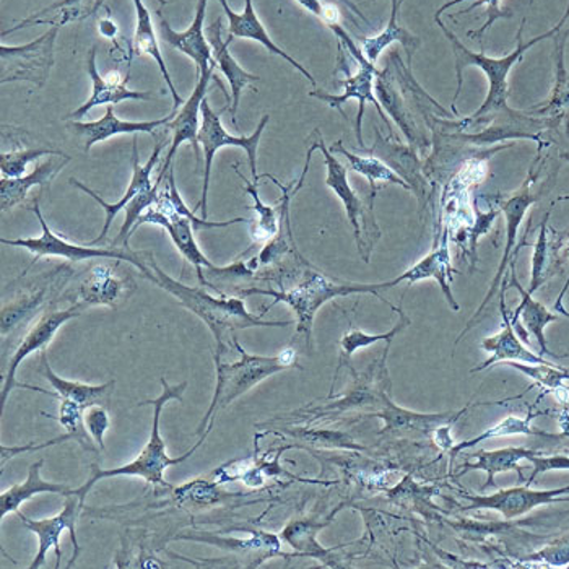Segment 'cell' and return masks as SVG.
<instances>
[{
    "mask_svg": "<svg viewBox=\"0 0 569 569\" xmlns=\"http://www.w3.org/2000/svg\"><path fill=\"white\" fill-rule=\"evenodd\" d=\"M569 19V3L567 12H565L563 19L555 24L551 30L547 33L539 34V37L532 38V40L522 41V30H525L526 19L522 20L521 28L518 31V46L515 51L509 52L503 58H488L483 52H473L469 48H466L458 37L441 22V19L435 20L438 27L441 28L442 33L446 34L449 41H451L452 51L456 56V76H458V90L455 94V103L458 101L460 91L463 86V70L467 67L476 66L482 69L485 76L488 79V93L485 98V103L469 118L460 119V121H442L439 118H431L430 126H442V128H452L456 131H469V129L487 128L488 124L493 122H503V124H521L532 119V114L529 111H516L512 110L508 104V77L511 73L512 67L522 61L527 51L533 46L542 43V41L555 38V34L560 33L563 30L565 23Z\"/></svg>",
    "mask_w": 569,
    "mask_h": 569,
    "instance_id": "1",
    "label": "cell"
},
{
    "mask_svg": "<svg viewBox=\"0 0 569 569\" xmlns=\"http://www.w3.org/2000/svg\"><path fill=\"white\" fill-rule=\"evenodd\" d=\"M143 261L147 263L146 272L142 273L146 279L173 295L181 307L188 308L189 311L194 312L198 318L206 322L207 328L210 329L217 343H219L217 353H227L228 340L233 342L234 339H230V337L237 330L288 328V326L293 325V321H263L261 316H254L248 311L241 297H224V295L212 297L202 288L188 287V284L178 282L173 277L163 272L150 256L143 258Z\"/></svg>",
    "mask_w": 569,
    "mask_h": 569,
    "instance_id": "2",
    "label": "cell"
},
{
    "mask_svg": "<svg viewBox=\"0 0 569 569\" xmlns=\"http://www.w3.org/2000/svg\"><path fill=\"white\" fill-rule=\"evenodd\" d=\"M160 382L161 386H163V392H161L160 397L139 402V407H153L152 433H150L149 441L143 446L140 455L137 456L132 462L126 463V466L108 470L100 469L98 466L91 467L90 479H88L82 487L72 490V495L79 498L80 505H86L88 493H90L94 485L100 482V480L110 479V477H140V479L146 480L147 483L171 488L170 485L164 482V472H167V469L179 466V463L194 456V452L202 446V442H206L207 437H209L212 430H207L206 433L202 435V438L196 442V446H192L188 452L179 456V458H171V456L168 455L167 442H164L160 433L161 413H163L164 406H167L170 400H182L186 389H188V381H182L181 385L170 386L167 379L161 378Z\"/></svg>",
    "mask_w": 569,
    "mask_h": 569,
    "instance_id": "3",
    "label": "cell"
},
{
    "mask_svg": "<svg viewBox=\"0 0 569 569\" xmlns=\"http://www.w3.org/2000/svg\"><path fill=\"white\" fill-rule=\"evenodd\" d=\"M233 346L241 355L237 363H223L220 353H216L213 357L217 371L216 392H213L209 410L196 430V437H202L207 430L213 428L220 410L227 409L230 403L251 391L263 379L270 378L277 372L291 370V368L301 370L300 365L297 363V351L293 349H284L277 357H259V355H249L242 349L238 339L233 340Z\"/></svg>",
    "mask_w": 569,
    "mask_h": 569,
    "instance_id": "4",
    "label": "cell"
},
{
    "mask_svg": "<svg viewBox=\"0 0 569 569\" xmlns=\"http://www.w3.org/2000/svg\"><path fill=\"white\" fill-rule=\"evenodd\" d=\"M396 287L395 282L385 283H339L322 276V273L311 272L307 273L303 280L297 287L290 290H261V288H248L241 290V297H249V295H266L272 297L273 303L263 309L269 311L270 308L276 307L277 303L288 305L293 309L297 315V336L303 333L307 337V343H311L312 322H315L316 315L319 309L325 307L328 301L333 298L349 297V295L370 293L376 297H381L379 291L386 288Z\"/></svg>",
    "mask_w": 569,
    "mask_h": 569,
    "instance_id": "5",
    "label": "cell"
},
{
    "mask_svg": "<svg viewBox=\"0 0 569 569\" xmlns=\"http://www.w3.org/2000/svg\"><path fill=\"white\" fill-rule=\"evenodd\" d=\"M31 210H33L34 216L40 221L41 231H43L41 237L20 238V240H6V238H2L0 240L3 246L22 248L31 252L34 258L31 266L43 258H62L70 262L91 261V259H114V261L132 263L140 272H146L147 263L143 261V258H140L142 254H139V252H133L129 248H97V246L90 244H73V242L59 237L49 228L48 221L44 220L43 213H41L38 199L34 200Z\"/></svg>",
    "mask_w": 569,
    "mask_h": 569,
    "instance_id": "6",
    "label": "cell"
},
{
    "mask_svg": "<svg viewBox=\"0 0 569 569\" xmlns=\"http://www.w3.org/2000/svg\"><path fill=\"white\" fill-rule=\"evenodd\" d=\"M270 116H262L258 129L249 137L231 136L221 124V111L217 112L210 108L209 100L202 103V124H200L199 143L203 153V184L202 199H200L198 209L202 210V219L207 220L209 210H207V199H209L210 176H212L213 158L223 147H238L248 154L249 168H251L252 182H258L262 176L258 174V147L261 142L266 126L269 124ZM196 209V210H198Z\"/></svg>",
    "mask_w": 569,
    "mask_h": 569,
    "instance_id": "7",
    "label": "cell"
},
{
    "mask_svg": "<svg viewBox=\"0 0 569 569\" xmlns=\"http://www.w3.org/2000/svg\"><path fill=\"white\" fill-rule=\"evenodd\" d=\"M59 27L49 28L37 40L23 46H0V83L31 82L43 88L54 66Z\"/></svg>",
    "mask_w": 569,
    "mask_h": 569,
    "instance_id": "8",
    "label": "cell"
},
{
    "mask_svg": "<svg viewBox=\"0 0 569 569\" xmlns=\"http://www.w3.org/2000/svg\"><path fill=\"white\" fill-rule=\"evenodd\" d=\"M140 224H158V227L164 228L167 233L170 234L176 249L181 252L182 258L194 266L200 284L213 288L212 283L207 282L206 276H203V269L210 272V270H216L217 266L210 262L209 259L206 258V254L200 251L199 244L196 242V228L192 221L189 220L188 217L176 212L173 202H171L168 184L164 186L163 189L160 188L157 202L140 217L136 228H133V233H136Z\"/></svg>",
    "mask_w": 569,
    "mask_h": 569,
    "instance_id": "9",
    "label": "cell"
},
{
    "mask_svg": "<svg viewBox=\"0 0 569 569\" xmlns=\"http://www.w3.org/2000/svg\"><path fill=\"white\" fill-rule=\"evenodd\" d=\"M82 303L72 305L67 309H52V311H46L43 318L37 322L27 336L23 337L20 346L13 351L12 358H10L9 365H7V372L2 379V409H6L7 399L12 395L13 389H28V391L41 392V395L58 397L54 391H44V389L37 388V386L22 385L17 382V371H19L20 365L27 360L30 355L34 351H43L48 349L49 343L54 339L56 333L59 329L66 325V322L72 321V319L79 318L82 315Z\"/></svg>",
    "mask_w": 569,
    "mask_h": 569,
    "instance_id": "10",
    "label": "cell"
},
{
    "mask_svg": "<svg viewBox=\"0 0 569 569\" xmlns=\"http://www.w3.org/2000/svg\"><path fill=\"white\" fill-rule=\"evenodd\" d=\"M536 164L537 158L536 161H533L532 167H530L525 184H522L515 194L509 196V198L498 200V206H500V210L506 217V248L503 259H501L497 276H495L493 283H491L483 303L480 305L479 311L476 312L472 321L467 322V328L462 333H460V339L469 332V329L473 328L477 319L482 315L483 309L487 308V305L490 303L491 300H493L495 293H497L501 280H503L506 269H508V266H511L512 254H518V249L515 248L516 240H518L519 227H521L522 220H525L527 210H529L530 207L540 199V196L532 191V184L537 181V178H539L540 170H542V167H539V170L536 171Z\"/></svg>",
    "mask_w": 569,
    "mask_h": 569,
    "instance_id": "11",
    "label": "cell"
},
{
    "mask_svg": "<svg viewBox=\"0 0 569 569\" xmlns=\"http://www.w3.org/2000/svg\"><path fill=\"white\" fill-rule=\"evenodd\" d=\"M67 501L62 511L59 515L52 516L48 519H28L23 516V512L19 511L20 519H22L23 526L27 527L31 532L37 533L38 547L37 557H34L33 563L30 565V569H40L44 567L46 558H48V551L54 548L56 551V568H61L62 550H61V537L62 532H69L70 539L73 543V555L70 558L67 568H72L79 558L82 548L79 546L77 540V518H79L80 509L83 508L80 505L79 498L76 495H69L66 497Z\"/></svg>",
    "mask_w": 569,
    "mask_h": 569,
    "instance_id": "12",
    "label": "cell"
},
{
    "mask_svg": "<svg viewBox=\"0 0 569 569\" xmlns=\"http://www.w3.org/2000/svg\"><path fill=\"white\" fill-rule=\"evenodd\" d=\"M379 69L372 62L367 61L363 64H358L357 73H347V79L339 80L340 86L343 87V94L340 97H336V94L326 93V91L315 90L309 93V97L318 98V100L326 101L330 107L336 108L339 112H342L343 104L350 100L358 101V114H357V124H355V133H357L358 146L365 150L363 142V133H361V128H363V116H365V107L368 103H371L372 107L376 108L379 112V118L385 121V124L388 126L389 132H391L392 139L397 140L395 133H392L391 121H389L388 116H386L385 110H382L381 103H379L378 97L375 93V80L376 76H378ZM343 114V112H342Z\"/></svg>",
    "mask_w": 569,
    "mask_h": 569,
    "instance_id": "13",
    "label": "cell"
},
{
    "mask_svg": "<svg viewBox=\"0 0 569 569\" xmlns=\"http://www.w3.org/2000/svg\"><path fill=\"white\" fill-rule=\"evenodd\" d=\"M213 70L216 69H209L206 72L199 73L198 86H196L191 97L184 101L181 110L174 111L173 121L167 126V129L173 132V139H171L170 150H168L167 158H164L163 168H161L160 174H158V184H163L164 178L173 168L176 153H178V149L182 143H191L192 149H194L196 160L200 163V152L202 150H200L199 143V116L202 112V103L207 98V91H209L210 80L213 79Z\"/></svg>",
    "mask_w": 569,
    "mask_h": 569,
    "instance_id": "14",
    "label": "cell"
},
{
    "mask_svg": "<svg viewBox=\"0 0 569 569\" xmlns=\"http://www.w3.org/2000/svg\"><path fill=\"white\" fill-rule=\"evenodd\" d=\"M119 262L97 263L91 267L86 279L79 287L80 301L83 307L118 308L131 298L136 291V282L129 273L122 272Z\"/></svg>",
    "mask_w": 569,
    "mask_h": 569,
    "instance_id": "15",
    "label": "cell"
},
{
    "mask_svg": "<svg viewBox=\"0 0 569 569\" xmlns=\"http://www.w3.org/2000/svg\"><path fill=\"white\" fill-rule=\"evenodd\" d=\"M315 142L311 143L316 150H321L322 157H325L326 167H328V176H326V184L332 189L333 194L342 200L343 207H346L347 217L351 227H353L355 241H357L358 251L363 256L365 261H370L365 251L363 240V227L367 230V207L358 198L357 192L351 189L349 182V168L337 160L336 154L330 152V149H326L325 139L319 136V131H315Z\"/></svg>",
    "mask_w": 569,
    "mask_h": 569,
    "instance_id": "16",
    "label": "cell"
},
{
    "mask_svg": "<svg viewBox=\"0 0 569 569\" xmlns=\"http://www.w3.org/2000/svg\"><path fill=\"white\" fill-rule=\"evenodd\" d=\"M207 6L209 0H198L196 7L194 22L184 31H176L168 23L167 17L158 10L157 16L160 19V38L164 44L188 56L198 67V76L209 69H217L216 58H213L212 46L207 40L203 23H206Z\"/></svg>",
    "mask_w": 569,
    "mask_h": 569,
    "instance_id": "17",
    "label": "cell"
},
{
    "mask_svg": "<svg viewBox=\"0 0 569 569\" xmlns=\"http://www.w3.org/2000/svg\"><path fill=\"white\" fill-rule=\"evenodd\" d=\"M87 61L88 76H90L91 83H93V93H91L90 100H87L76 111L69 112L66 119L82 121L88 112L93 110L94 107H101V104H107V107L108 104H114L116 107L122 101H153L157 97L153 91H136L128 88L129 76L121 77L119 72H111L108 77H101L97 67V46H93L88 52Z\"/></svg>",
    "mask_w": 569,
    "mask_h": 569,
    "instance_id": "18",
    "label": "cell"
},
{
    "mask_svg": "<svg viewBox=\"0 0 569 569\" xmlns=\"http://www.w3.org/2000/svg\"><path fill=\"white\" fill-rule=\"evenodd\" d=\"M163 149L164 142H158L157 147H154L152 157L149 158V161H147L146 164H140L139 147H137V139L136 137H133V173L131 184H129L126 194L122 196V198L114 203L104 202V200L101 199L100 196H98L97 192L93 191V189L88 188V186L83 184V182L77 181V179H70V184L76 186V188H79L80 191L86 192V194L90 196V198L97 200V202L100 203L101 207H103L104 212H107V221H104V227L103 230H101L100 237L94 238V240L88 242V244L98 246L101 241H104V238H107L108 233H110L112 221H114L116 217L119 216V212H122V210H124L126 207H128V203L131 202V200L136 198V196L142 194V192L149 191V189L154 188V182L152 181V171L153 168L157 167L158 160H160L161 152H163Z\"/></svg>",
    "mask_w": 569,
    "mask_h": 569,
    "instance_id": "19",
    "label": "cell"
},
{
    "mask_svg": "<svg viewBox=\"0 0 569 569\" xmlns=\"http://www.w3.org/2000/svg\"><path fill=\"white\" fill-rule=\"evenodd\" d=\"M568 34H555V86L543 103L527 110L548 122V132H561L569 140V72L565 66V46Z\"/></svg>",
    "mask_w": 569,
    "mask_h": 569,
    "instance_id": "20",
    "label": "cell"
},
{
    "mask_svg": "<svg viewBox=\"0 0 569 569\" xmlns=\"http://www.w3.org/2000/svg\"><path fill=\"white\" fill-rule=\"evenodd\" d=\"M174 114L176 112L173 111L167 118L157 119V121H121L114 114V104H108L107 112L98 121H72L67 126V129L77 139L82 140L83 150L88 153L91 147L104 142V140L111 139V137L119 136V133H153L157 129L167 128L173 121Z\"/></svg>",
    "mask_w": 569,
    "mask_h": 569,
    "instance_id": "21",
    "label": "cell"
},
{
    "mask_svg": "<svg viewBox=\"0 0 569 569\" xmlns=\"http://www.w3.org/2000/svg\"><path fill=\"white\" fill-rule=\"evenodd\" d=\"M416 150V147L403 146V143L397 142V140L391 142V140L385 139L379 129H376L375 146L370 150H363V152L381 158L395 173L399 174L412 188L417 198L423 202L430 184H428L427 178H425L423 164L418 160Z\"/></svg>",
    "mask_w": 569,
    "mask_h": 569,
    "instance_id": "22",
    "label": "cell"
},
{
    "mask_svg": "<svg viewBox=\"0 0 569 569\" xmlns=\"http://www.w3.org/2000/svg\"><path fill=\"white\" fill-rule=\"evenodd\" d=\"M176 540H192V542L209 543L221 550L231 551L238 555L242 560L251 561V567H259L263 561L269 558L283 555L282 543H280V536H273L269 532H252L251 539H231V537H221L212 532H189L181 533L176 537Z\"/></svg>",
    "mask_w": 569,
    "mask_h": 569,
    "instance_id": "23",
    "label": "cell"
},
{
    "mask_svg": "<svg viewBox=\"0 0 569 569\" xmlns=\"http://www.w3.org/2000/svg\"><path fill=\"white\" fill-rule=\"evenodd\" d=\"M375 93L379 103H381L382 110L391 116L392 121L396 122V126H399L410 146L416 147V149L417 147L423 149V147L430 146V142L418 132L412 114L407 110L406 91L400 87L391 62L386 69L379 70L378 76H376Z\"/></svg>",
    "mask_w": 569,
    "mask_h": 569,
    "instance_id": "24",
    "label": "cell"
},
{
    "mask_svg": "<svg viewBox=\"0 0 569 569\" xmlns=\"http://www.w3.org/2000/svg\"><path fill=\"white\" fill-rule=\"evenodd\" d=\"M220 3L224 16H227L228 23H230V27H228V43H231L234 38L258 41L267 51L279 56V58H282L288 64L295 67L298 72L303 73L305 79H308L309 82L312 83V87H316V79L309 73V70L305 69L297 59L291 58L288 52H284L282 48L273 43L272 38L267 33L266 27H263L261 20H259L258 13H256L252 0H244V10H242L241 13L233 12L231 7L228 6V0H220Z\"/></svg>",
    "mask_w": 569,
    "mask_h": 569,
    "instance_id": "25",
    "label": "cell"
},
{
    "mask_svg": "<svg viewBox=\"0 0 569 569\" xmlns=\"http://www.w3.org/2000/svg\"><path fill=\"white\" fill-rule=\"evenodd\" d=\"M569 493V487L551 491L529 490V485L522 488L498 491L491 497H469V509H493L500 511L506 519H515L526 515L536 506L568 501L569 498H558V495Z\"/></svg>",
    "mask_w": 569,
    "mask_h": 569,
    "instance_id": "26",
    "label": "cell"
},
{
    "mask_svg": "<svg viewBox=\"0 0 569 569\" xmlns=\"http://www.w3.org/2000/svg\"><path fill=\"white\" fill-rule=\"evenodd\" d=\"M70 157H61V154H51L43 163L38 164L33 171L28 176H20V178H0V207L2 212L16 209L17 206L24 202L28 192L34 186L40 188H49L51 182L54 181L56 176L64 170L69 163Z\"/></svg>",
    "mask_w": 569,
    "mask_h": 569,
    "instance_id": "27",
    "label": "cell"
},
{
    "mask_svg": "<svg viewBox=\"0 0 569 569\" xmlns=\"http://www.w3.org/2000/svg\"><path fill=\"white\" fill-rule=\"evenodd\" d=\"M223 20H216L209 28H207V40L212 46L213 58H216L217 67L220 72L227 77L228 83H230L231 90V121L233 124L238 122V108H240L241 94L244 88L251 87V83L259 82L258 76L246 72L237 59L231 56L230 49H228V41H223Z\"/></svg>",
    "mask_w": 569,
    "mask_h": 569,
    "instance_id": "28",
    "label": "cell"
},
{
    "mask_svg": "<svg viewBox=\"0 0 569 569\" xmlns=\"http://www.w3.org/2000/svg\"><path fill=\"white\" fill-rule=\"evenodd\" d=\"M452 273H455V269L451 267V256H449L448 230H445L441 244L435 248L433 252H430L427 258L416 263L412 269L407 270L402 276L392 280V282L395 284L402 282L417 283L420 280L435 279L439 287H441L442 293H445L446 300L451 305V308L459 311V305L456 303L451 291Z\"/></svg>",
    "mask_w": 569,
    "mask_h": 569,
    "instance_id": "29",
    "label": "cell"
},
{
    "mask_svg": "<svg viewBox=\"0 0 569 569\" xmlns=\"http://www.w3.org/2000/svg\"><path fill=\"white\" fill-rule=\"evenodd\" d=\"M158 2L167 6V0H158ZM136 7V33H133V52L136 54H147L157 62L160 67L161 76L164 82L170 88L171 97H173V111H178L179 107L184 104L181 94L176 90L173 80H171L170 72H168L167 62H164L163 54H161L160 44H158L157 34H154L152 13L147 9L143 0H133Z\"/></svg>",
    "mask_w": 569,
    "mask_h": 569,
    "instance_id": "30",
    "label": "cell"
},
{
    "mask_svg": "<svg viewBox=\"0 0 569 569\" xmlns=\"http://www.w3.org/2000/svg\"><path fill=\"white\" fill-rule=\"evenodd\" d=\"M500 305L505 319L503 330L498 336L485 340L480 346V349L491 353V357L485 361L482 367L476 368L473 371L485 370V368L491 367L493 363H500L503 360L525 361L529 365H548V361L543 360L542 357H537L532 351L527 350L516 336L515 326H512L508 311H506L505 290H501Z\"/></svg>",
    "mask_w": 569,
    "mask_h": 569,
    "instance_id": "31",
    "label": "cell"
},
{
    "mask_svg": "<svg viewBox=\"0 0 569 569\" xmlns=\"http://www.w3.org/2000/svg\"><path fill=\"white\" fill-rule=\"evenodd\" d=\"M43 463V459L31 463L24 482L13 485V487L7 488V490L0 493V519L6 518L10 512H19L23 503H27L28 500L37 497V495L54 493L64 495V497L72 495V488L67 487V485L46 482L43 477H41Z\"/></svg>",
    "mask_w": 569,
    "mask_h": 569,
    "instance_id": "32",
    "label": "cell"
},
{
    "mask_svg": "<svg viewBox=\"0 0 569 569\" xmlns=\"http://www.w3.org/2000/svg\"><path fill=\"white\" fill-rule=\"evenodd\" d=\"M400 3H402V0H391V17H389L388 27L381 33L361 40V49H363L365 56H367L368 61L372 62V64L378 62L379 56L389 46L400 43L406 49L407 66H409V69H412L413 54H416L418 46H420V40L399 23Z\"/></svg>",
    "mask_w": 569,
    "mask_h": 569,
    "instance_id": "33",
    "label": "cell"
},
{
    "mask_svg": "<svg viewBox=\"0 0 569 569\" xmlns=\"http://www.w3.org/2000/svg\"><path fill=\"white\" fill-rule=\"evenodd\" d=\"M330 152L340 153L347 158L349 161V170L355 171V173L363 176L367 178V181L370 182L371 194H370V207L375 209V199H376V186L379 182H388V184H397L402 186L407 191H412L409 184L400 178L399 174L395 173L381 158L375 157V154H358L353 152H349V150L343 147L342 140L333 143L330 147Z\"/></svg>",
    "mask_w": 569,
    "mask_h": 569,
    "instance_id": "34",
    "label": "cell"
},
{
    "mask_svg": "<svg viewBox=\"0 0 569 569\" xmlns=\"http://www.w3.org/2000/svg\"><path fill=\"white\" fill-rule=\"evenodd\" d=\"M41 372H43L44 378L48 379L49 385L52 386L59 399L72 400V402L80 403V406L86 407V409L100 403L104 397L110 395L116 385L114 379L101 386L83 385V382L79 381H67V379L56 375L52 368L49 367L48 350L41 351Z\"/></svg>",
    "mask_w": 569,
    "mask_h": 569,
    "instance_id": "35",
    "label": "cell"
},
{
    "mask_svg": "<svg viewBox=\"0 0 569 569\" xmlns=\"http://www.w3.org/2000/svg\"><path fill=\"white\" fill-rule=\"evenodd\" d=\"M511 287L518 288L522 297L521 305H519L515 316H512V322L521 321L522 326L529 330V333L536 337L537 343L540 347V353H550L547 347L546 333L543 332H546V328L550 322L557 321L558 316L551 315L543 305L533 300L532 295L521 287V283L516 279L515 261L511 262Z\"/></svg>",
    "mask_w": 569,
    "mask_h": 569,
    "instance_id": "36",
    "label": "cell"
},
{
    "mask_svg": "<svg viewBox=\"0 0 569 569\" xmlns=\"http://www.w3.org/2000/svg\"><path fill=\"white\" fill-rule=\"evenodd\" d=\"M336 512L325 522L311 521V519L291 521L290 525L284 526L282 533H280V539L293 548V550H297L300 557L316 558V560L330 565V550L319 546L316 536H318L319 530L325 529L329 525L330 519L336 516Z\"/></svg>",
    "mask_w": 569,
    "mask_h": 569,
    "instance_id": "37",
    "label": "cell"
},
{
    "mask_svg": "<svg viewBox=\"0 0 569 569\" xmlns=\"http://www.w3.org/2000/svg\"><path fill=\"white\" fill-rule=\"evenodd\" d=\"M233 168L240 174L242 182H244L246 192L254 199V206L251 207L258 213V219H256L251 230L252 241H254L252 248H254L259 242H269L272 238L277 237L280 230V219H282V207L279 206V209H277V207L266 206L261 198H259L258 182H249L248 178L240 173L237 164H233Z\"/></svg>",
    "mask_w": 569,
    "mask_h": 569,
    "instance_id": "38",
    "label": "cell"
},
{
    "mask_svg": "<svg viewBox=\"0 0 569 569\" xmlns=\"http://www.w3.org/2000/svg\"><path fill=\"white\" fill-rule=\"evenodd\" d=\"M49 284L17 298L2 307V337L6 339L13 330L19 329L28 319L37 315L38 309L43 307L46 297H48Z\"/></svg>",
    "mask_w": 569,
    "mask_h": 569,
    "instance_id": "39",
    "label": "cell"
},
{
    "mask_svg": "<svg viewBox=\"0 0 569 569\" xmlns=\"http://www.w3.org/2000/svg\"><path fill=\"white\" fill-rule=\"evenodd\" d=\"M530 455H533V452L527 451V449L521 448L500 449V451L493 452H479V455H477V459H479V462L467 463L466 467L469 470H487V487H490V485H493V477L497 476V473L506 472V470H519V460L529 459Z\"/></svg>",
    "mask_w": 569,
    "mask_h": 569,
    "instance_id": "40",
    "label": "cell"
},
{
    "mask_svg": "<svg viewBox=\"0 0 569 569\" xmlns=\"http://www.w3.org/2000/svg\"><path fill=\"white\" fill-rule=\"evenodd\" d=\"M86 407L80 403L72 402V400H62L59 416H46L58 420L62 428H66L67 433L72 435V438L82 446L86 451H97L98 446L94 445L93 438L90 437L86 427Z\"/></svg>",
    "mask_w": 569,
    "mask_h": 569,
    "instance_id": "41",
    "label": "cell"
},
{
    "mask_svg": "<svg viewBox=\"0 0 569 569\" xmlns=\"http://www.w3.org/2000/svg\"><path fill=\"white\" fill-rule=\"evenodd\" d=\"M400 315V322L396 325V328L391 330V332L386 333H376V336H371V333L363 332V330L351 329L346 336L340 340V349H342V357H340V363H346L349 361L353 353H357L360 349H368V347L375 346V343L381 342V340H386V342H391L392 339L400 332L407 325H409V319L403 315L402 309H397Z\"/></svg>",
    "mask_w": 569,
    "mask_h": 569,
    "instance_id": "42",
    "label": "cell"
},
{
    "mask_svg": "<svg viewBox=\"0 0 569 569\" xmlns=\"http://www.w3.org/2000/svg\"><path fill=\"white\" fill-rule=\"evenodd\" d=\"M467 2V0H449V2L442 3L441 7L435 13V20L441 19V13L446 12V10L451 9V7L459 6V3ZM501 2L503 0H477L472 6L467 7V9L460 10V12L451 16L452 19L455 17L466 16V13L472 12L477 7L487 6V22H485L483 27H480L479 30L469 31V37L477 40V38H482L485 31L488 28L493 27L495 22H498L500 19H511L512 12H506V10L501 9Z\"/></svg>",
    "mask_w": 569,
    "mask_h": 569,
    "instance_id": "43",
    "label": "cell"
},
{
    "mask_svg": "<svg viewBox=\"0 0 569 569\" xmlns=\"http://www.w3.org/2000/svg\"><path fill=\"white\" fill-rule=\"evenodd\" d=\"M548 217L543 219L540 224L539 240L533 246V258H532V277H530L529 293L533 295L548 279V270H550V241H548Z\"/></svg>",
    "mask_w": 569,
    "mask_h": 569,
    "instance_id": "44",
    "label": "cell"
},
{
    "mask_svg": "<svg viewBox=\"0 0 569 569\" xmlns=\"http://www.w3.org/2000/svg\"><path fill=\"white\" fill-rule=\"evenodd\" d=\"M51 154L66 157V153L61 150L51 149H23L2 152L0 153V171L7 178H20L27 171L28 163L40 160L41 157H51Z\"/></svg>",
    "mask_w": 569,
    "mask_h": 569,
    "instance_id": "45",
    "label": "cell"
},
{
    "mask_svg": "<svg viewBox=\"0 0 569 569\" xmlns=\"http://www.w3.org/2000/svg\"><path fill=\"white\" fill-rule=\"evenodd\" d=\"M290 437L308 442V445L322 446V448H346V449H363L358 446L350 437L340 431L330 430H309V428H288Z\"/></svg>",
    "mask_w": 569,
    "mask_h": 569,
    "instance_id": "46",
    "label": "cell"
},
{
    "mask_svg": "<svg viewBox=\"0 0 569 569\" xmlns=\"http://www.w3.org/2000/svg\"><path fill=\"white\" fill-rule=\"evenodd\" d=\"M176 498L181 503L212 505L221 498L220 491H217V483H209L206 480H194V482L184 485L176 490Z\"/></svg>",
    "mask_w": 569,
    "mask_h": 569,
    "instance_id": "47",
    "label": "cell"
},
{
    "mask_svg": "<svg viewBox=\"0 0 569 569\" xmlns=\"http://www.w3.org/2000/svg\"><path fill=\"white\" fill-rule=\"evenodd\" d=\"M530 418L527 420H521V418L509 417L506 420L498 423L497 427L490 428V430L485 431L480 437L470 439V441L462 442L458 448H455L452 452L462 451V449L470 448V446L477 445V442L485 441V439L506 437V435H532L533 431L530 430L529 423Z\"/></svg>",
    "mask_w": 569,
    "mask_h": 569,
    "instance_id": "48",
    "label": "cell"
},
{
    "mask_svg": "<svg viewBox=\"0 0 569 569\" xmlns=\"http://www.w3.org/2000/svg\"><path fill=\"white\" fill-rule=\"evenodd\" d=\"M86 427L98 449L104 451V435L110 430V413L100 403L86 410Z\"/></svg>",
    "mask_w": 569,
    "mask_h": 569,
    "instance_id": "49",
    "label": "cell"
},
{
    "mask_svg": "<svg viewBox=\"0 0 569 569\" xmlns=\"http://www.w3.org/2000/svg\"><path fill=\"white\" fill-rule=\"evenodd\" d=\"M305 10H308L312 16L318 17L322 23L328 24L329 28H336L340 24V12L336 3L325 2V0H297Z\"/></svg>",
    "mask_w": 569,
    "mask_h": 569,
    "instance_id": "50",
    "label": "cell"
},
{
    "mask_svg": "<svg viewBox=\"0 0 569 569\" xmlns=\"http://www.w3.org/2000/svg\"><path fill=\"white\" fill-rule=\"evenodd\" d=\"M476 206V216L477 219L473 221L472 227L469 228V242H470V254H472V263L477 262V241H479L480 237L488 233L493 221L497 220V217L500 216L501 210H490V212L482 213Z\"/></svg>",
    "mask_w": 569,
    "mask_h": 569,
    "instance_id": "51",
    "label": "cell"
},
{
    "mask_svg": "<svg viewBox=\"0 0 569 569\" xmlns=\"http://www.w3.org/2000/svg\"><path fill=\"white\" fill-rule=\"evenodd\" d=\"M72 435L66 433L62 437H58L54 439H49V441L43 442V445H37V442H30L27 446H12V448H7V446H2L0 449V456H2V469L6 467L7 460L16 458V456L28 455V452H38L43 451V449L52 448V446L61 445V442L70 441Z\"/></svg>",
    "mask_w": 569,
    "mask_h": 569,
    "instance_id": "52",
    "label": "cell"
},
{
    "mask_svg": "<svg viewBox=\"0 0 569 569\" xmlns=\"http://www.w3.org/2000/svg\"><path fill=\"white\" fill-rule=\"evenodd\" d=\"M536 558H540L553 567H565L569 563V543L568 546L547 548V550L540 551Z\"/></svg>",
    "mask_w": 569,
    "mask_h": 569,
    "instance_id": "53",
    "label": "cell"
},
{
    "mask_svg": "<svg viewBox=\"0 0 569 569\" xmlns=\"http://www.w3.org/2000/svg\"><path fill=\"white\" fill-rule=\"evenodd\" d=\"M529 460L536 462L537 469L533 472L532 479L527 485L532 483L533 477L539 476L540 472H546V470L551 469H569V459L568 458H536V455H530Z\"/></svg>",
    "mask_w": 569,
    "mask_h": 569,
    "instance_id": "54",
    "label": "cell"
},
{
    "mask_svg": "<svg viewBox=\"0 0 569 569\" xmlns=\"http://www.w3.org/2000/svg\"><path fill=\"white\" fill-rule=\"evenodd\" d=\"M82 0H59V2L52 3V6L46 7L41 12L34 13V16L28 17V19H41V17L48 16V13L56 12L61 9H80Z\"/></svg>",
    "mask_w": 569,
    "mask_h": 569,
    "instance_id": "55",
    "label": "cell"
},
{
    "mask_svg": "<svg viewBox=\"0 0 569 569\" xmlns=\"http://www.w3.org/2000/svg\"><path fill=\"white\" fill-rule=\"evenodd\" d=\"M330 2L342 3V6L346 7L347 10H350L351 13H355V16H357L358 19L363 20V22L367 23L368 27H372L370 20L367 19V16H365V13L361 12L360 9H358L357 3L351 2V0H330Z\"/></svg>",
    "mask_w": 569,
    "mask_h": 569,
    "instance_id": "56",
    "label": "cell"
},
{
    "mask_svg": "<svg viewBox=\"0 0 569 569\" xmlns=\"http://www.w3.org/2000/svg\"><path fill=\"white\" fill-rule=\"evenodd\" d=\"M100 33L107 38H114L116 33H118V28H116V24L112 23L111 20H101Z\"/></svg>",
    "mask_w": 569,
    "mask_h": 569,
    "instance_id": "57",
    "label": "cell"
},
{
    "mask_svg": "<svg viewBox=\"0 0 569 569\" xmlns=\"http://www.w3.org/2000/svg\"><path fill=\"white\" fill-rule=\"evenodd\" d=\"M567 256L569 258V238L567 241ZM568 290H569V277H568L567 284H565L563 290H561L560 297H558L557 303H555V309H557L558 312H563V315L568 316V318H569V312L565 311V308H563V298H565V295H567Z\"/></svg>",
    "mask_w": 569,
    "mask_h": 569,
    "instance_id": "58",
    "label": "cell"
},
{
    "mask_svg": "<svg viewBox=\"0 0 569 569\" xmlns=\"http://www.w3.org/2000/svg\"><path fill=\"white\" fill-rule=\"evenodd\" d=\"M561 158L569 161V153H561Z\"/></svg>",
    "mask_w": 569,
    "mask_h": 569,
    "instance_id": "59",
    "label": "cell"
},
{
    "mask_svg": "<svg viewBox=\"0 0 569 569\" xmlns=\"http://www.w3.org/2000/svg\"><path fill=\"white\" fill-rule=\"evenodd\" d=\"M563 33L568 34V37H569V28H568V30H565Z\"/></svg>",
    "mask_w": 569,
    "mask_h": 569,
    "instance_id": "60",
    "label": "cell"
},
{
    "mask_svg": "<svg viewBox=\"0 0 569 569\" xmlns=\"http://www.w3.org/2000/svg\"><path fill=\"white\" fill-rule=\"evenodd\" d=\"M532 3H533V0H530V6H532Z\"/></svg>",
    "mask_w": 569,
    "mask_h": 569,
    "instance_id": "61",
    "label": "cell"
},
{
    "mask_svg": "<svg viewBox=\"0 0 569 569\" xmlns=\"http://www.w3.org/2000/svg\"><path fill=\"white\" fill-rule=\"evenodd\" d=\"M406 2V0H402V3Z\"/></svg>",
    "mask_w": 569,
    "mask_h": 569,
    "instance_id": "62",
    "label": "cell"
}]
</instances>
